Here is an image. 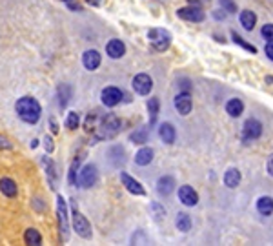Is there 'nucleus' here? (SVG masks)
I'll use <instances>...</instances> for the list:
<instances>
[{
    "label": "nucleus",
    "mask_w": 273,
    "mask_h": 246,
    "mask_svg": "<svg viewBox=\"0 0 273 246\" xmlns=\"http://www.w3.org/2000/svg\"><path fill=\"white\" fill-rule=\"evenodd\" d=\"M15 110L18 113V117L24 122H28V124H36L42 115L40 104L33 97H22V99H18L15 104Z\"/></svg>",
    "instance_id": "1"
},
{
    "label": "nucleus",
    "mask_w": 273,
    "mask_h": 246,
    "mask_svg": "<svg viewBox=\"0 0 273 246\" xmlns=\"http://www.w3.org/2000/svg\"><path fill=\"white\" fill-rule=\"evenodd\" d=\"M120 126L122 122L118 117L115 115L106 117V119L95 128V139L96 141H100V139H112V137H115L116 133L120 131Z\"/></svg>",
    "instance_id": "2"
},
{
    "label": "nucleus",
    "mask_w": 273,
    "mask_h": 246,
    "mask_svg": "<svg viewBox=\"0 0 273 246\" xmlns=\"http://www.w3.org/2000/svg\"><path fill=\"white\" fill-rule=\"evenodd\" d=\"M148 39H150V44L153 46V50L157 51H166L172 44L170 31L160 30V28H153V30L148 31Z\"/></svg>",
    "instance_id": "3"
},
{
    "label": "nucleus",
    "mask_w": 273,
    "mask_h": 246,
    "mask_svg": "<svg viewBox=\"0 0 273 246\" xmlns=\"http://www.w3.org/2000/svg\"><path fill=\"white\" fill-rule=\"evenodd\" d=\"M73 228H75V231L82 237V239H91V233H93V231H91L90 221H88L86 217L82 215L76 208L73 210Z\"/></svg>",
    "instance_id": "4"
},
{
    "label": "nucleus",
    "mask_w": 273,
    "mask_h": 246,
    "mask_svg": "<svg viewBox=\"0 0 273 246\" xmlns=\"http://www.w3.org/2000/svg\"><path fill=\"white\" fill-rule=\"evenodd\" d=\"M260 135H262V124H260L257 119H248V121L244 122V128H242V141L244 142L257 141Z\"/></svg>",
    "instance_id": "5"
},
{
    "label": "nucleus",
    "mask_w": 273,
    "mask_h": 246,
    "mask_svg": "<svg viewBox=\"0 0 273 246\" xmlns=\"http://www.w3.org/2000/svg\"><path fill=\"white\" fill-rule=\"evenodd\" d=\"M56 215H58V228L64 239H68V231H70V221H68V206L64 197H56Z\"/></svg>",
    "instance_id": "6"
},
{
    "label": "nucleus",
    "mask_w": 273,
    "mask_h": 246,
    "mask_svg": "<svg viewBox=\"0 0 273 246\" xmlns=\"http://www.w3.org/2000/svg\"><path fill=\"white\" fill-rule=\"evenodd\" d=\"M177 15L180 17L182 21H188V22H202L204 21V11L198 8V6H186V8H180L177 11Z\"/></svg>",
    "instance_id": "7"
},
{
    "label": "nucleus",
    "mask_w": 273,
    "mask_h": 246,
    "mask_svg": "<svg viewBox=\"0 0 273 246\" xmlns=\"http://www.w3.org/2000/svg\"><path fill=\"white\" fill-rule=\"evenodd\" d=\"M122 97H124V93H122L118 88H115V86L104 88V90H102V93H100L102 102H104V106H108V108H113V106L120 104Z\"/></svg>",
    "instance_id": "8"
},
{
    "label": "nucleus",
    "mask_w": 273,
    "mask_h": 246,
    "mask_svg": "<svg viewBox=\"0 0 273 246\" xmlns=\"http://www.w3.org/2000/svg\"><path fill=\"white\" fill-rule=\"evenodd\" d=\"M133 90L138 93V95H148L150 91L153 90V79L146 73H138L133 79Z\"/></svg>",
    "instance_id": "9"
},
{
    "label": "nucleus",
    "mask_w": 273,
    "mask_h": 246,
    "mask_svg": "<svg viewBox=\"0 0 273 246\" xmlns=\"http://www.w3.org/2000/svg\"><path fill=\"white\" fill-rule=\"evenodd\" d=\"M96 182V168L93 164H88L82 168L78 175V186L80 188H91Z\"/></svg>",
    "instance_id": "10"
},
{
    "label": "nucleus",
    "mask_w": 273,
    "mask_h": 246,
    "mask_svg": "<svg viewBox=\"0 0 273 246\" xmlns=\"http://www.w3.org/2000/svg\"><path fill=\"white\" fill-rule=\"evenodd\" d=\"M120 181H122V184L126 186V190L130 191V193H133V195H146L144 186L136 181V179H133L132 175H128L126 171H122L120 173Z\"/></svg>",
    "instance_id": "11"
},
{
    "label": "nucleus",
    "mask_w": 273,
    "mask_h": 246,
    "mask_svg": "<svg viewBox=\"0 0 273 246\" xmlns=\"http://www.w3.org/2000/svg\"><path fill=\"white\" fill-rule=\"evenodd\" d=\"M173 104H175V108H177V111L180 115H188V113L192 111V106H193L190 91H182V93H178V95L175 97Z\"/></svg>",
    "instance_id": "12"
},
{
    "label": "nucleus",
    "mask_w": 273,
    "mask_h": 246,
    "mask_svg": "<svg viewBox=\"0 0 273 246\" xmlns=\"http://www.w3.org/2000/svg\"><path fill=\"white\" fill-rule=\"evenodd\" d=\"M178 199H180L182 204H186V206H195L198 202V193L195 190H193L192 186H180L178 188Z\"/></svg>",
    "instance_id": "13"
},
{
    "label": "nucleus",
    "mask_w": 273,
    "mask_h": 246,
    "mask_svg": "<svg viewBox=\"0 0 273 246\" xmlns=\"http://www.w3.org/2000/svg\"><path fill=\"white\" fill-rule=\"evenodd\" d=\"M100 61H102V57L96 50H88L86 53L82 55V64L90 71H95L96 68L100 66Z\"/></svg>",
    "instance_id": "14"
},
{
    "label": "nucleus",
    "mask_w": 273,
    "mask_h": 246,
    "mask_svg": "<svg viewBox=\"0 0 273 246\" xmlns=\"http://www.w3.org/2000/svg\"><path fill=\"white\" fill-rule=\"evenodd\" d=\"M106 53L110 59H120V57H124V53H126V44L122 41H118V39H113V41L108 42Z\"/></svg>",
    "instance_id": "15"
},
{
    "label": "nucleus",
    "mask_w": 273,
    "mask_h": 246,
    "mask_svg": "<svg viewBox=\"0 0 273 246\" xmlns=\"http://www.w3.org/2000/svg\"><path fill=\"white\" fill-rule=\"evenodd\" d=\"M158 137H160L166 144H173V142H175L177 131H175V128H173L172 122H162L160 128H158Z\"/></svg>",
    "instance_id": "16"
},
{
    "label": "nucleus",
    "mask_w": 273,
    "mask_h": 246,
    "mask_svg": "<svg viewBox=\"0 0 273 246\" xmlns=\"http://www.w3.org/2000/svg\"><path fill=\"white\" fill-rule=\"evenodd\" d=\"M173 188H175V179L170 175H164L158 179L157 182V191L160 193V195H170L173 191Z\"/></svg>",
    "instance_id": "17"
},
{
    "label": "nucleus",
    "mask_w": 273,
    "mask_h": 246,
    "mask_svg": "<svg viewBox=\"0 0 273 246\" xmlns=\"http://www.w3.org/2000/svg\"><path fill=\"white\" fill-rule=\"evenodd\" d=\"M238 19H240V26L248 31H252L253 28H255V24H257V15L250 10L240 11V17H238Z\"/></svg>",
    "instance_id": "18"
},
{
    "label": "nucleus",
    "mask_w": 273,
    "mask_h": 246,
    "mask_svg": "<svg viewBox=\"0 0 273 246\" xmlns=\"http://www.w3.org/2000/svg\"><path fill=\"white\" fill-rule=\"evenodd\" d=\"M240 171L237 170V168H230V170L224 173V184L228 186V188H237L238 184H240Z\"/></svg>",
    "instance_id": "19"
},
{
    "label": "nucleus",
    "mask_w": 273,
    "mask_h": 246,
    "mask_svg": "<svg viewBox=\"0 0 273 246\" xmlns=\"http://www.w3.org/2000/svg\"><path fill=\"white\" fill-rule=\"evenodd\" d=\"M244 111V104L240 99H230L226 102V113L230 117H240Z\"/></svg>",
    "instance_id": "20"
},
{
    "label": "nucleus",
    "mask_w": 273,
    "mask_h": 246,
    "mask_svg": "<svg viewBox=\"0 0 273 246\" xmlns=\"http://www.w3.org/2000/svg\"><path fill=\"white\" fill-rule=\"evenodd\" d=\"M257 211L260 215H272L273 213V199L268 195H262L257 201Z\"/></svg>",
    "instance_id": "21"
},
{
    "label": "nucleus",
    "mask_w": 273,
    "mask_h": 246,
    "mask_svg": "<svg viewBox=\"0 0 273 246\" xmlns=\"http://www.w3.org/2000/svg\"><path fill=\"white\" fill-rule=\"evenodd\" d=\"M16 190H18V188H16V184L13 179H8V177L0 179V191H2L6 197H15Z\"/></svg>",
    "instance_id": "22"
},
{
    "label": "nucleus",
    "mask_w": 273,
    "mask_h": 246,
    "mask_svg": "<svg viewBox=\"0 0 273 246\" xmlns=\"http://www.w3.org/2000/svg\"><path fill=\"white\" fill-rule=\"evenodd\" d=\"M152 161H153V150H152V148H142V150L136 151L135 162L138 166H148Z\"/></svg>",
    "instance_id": "23"
},
{
    "label": "nucleus",
    "mask_w": 273,
    "mask_h": 246,
    "mask_svg": "<svg viewBox=\"0 0 273 246\" xmlns=\"http://www.w3.org/2000/svg\"><path fill=\"white\" fill-rule=\"evenodd\" d=\"M71 95H73V90H71L70 84L58 86V104H60V108H66Z\"/></svg>",
    "instance_id": "24"
},
{
    "label": "nucleus",
    "mask_w": 273,
    "mask_h": 246,
    "mask_svg": "<svg viewBox=\"0 0 273 246\" xmlns=\"http://www.w3.org/2000/svg\"><path fill=\"white\" fill-rule=\"evenodd\" d=\"M24 241H26V244L38 246V244H42V237H40V233H38V230H35V228H28L24 233Z\"/></svg>",
    "instance_id": "25"
},
{
    "label": "nucleus",
    "mask_w": 273,
    "mask_h": 246,
    "mask_svg": "<svg viewBox=\"0 0 273 246\" xmlns=\"http://www.w3.org/2000/svg\"><path fill=\"white\" fill-rule=\"evenodd\" d=\"M175 224H177V228L180 231H190V228H192V219H190L188 213H178L177 219H175Z\"/></svg>",
    "instance_id": "26"
},
{
    "label": "nucleus",
    "mask_w": 273,
    "mask_h": 246,
    "mask_svg": "<svg viewBox=\"0 0 273 246\" xmlns=\"http://www.w3.org/2000/svg\"><path fill=\"white\" fill-rule=\"evenodd\" d=\"M158 106H160L158 99H150V102H148V110H150V122H152V124H153L155 121H157Z\"/></svg>",
    "instance_id": "27"
},
{
    "label": "nucleus",
    "mask_w": 273,
    "mask_h": 246,
    "mask_svg": "<svg viewBox=\"0 0 273 246\" xmlns=\"http://www.w3.org/2000/svg\"><path fill=\"white\" fill-rule=\"evenodd\" d=\"M232 39H233V42H235V44L242 46L244 50H248L250 53H257V48H255V46H252V44H248V42L244 41V39H242V37H240V35H237L235 31H233V33H232Z\"/></svg>",
    "instance_id": "28"
},
{
    "label": "nucleus",
    "mask_w": 273,
    "mask_h": 246,
    "mask_svg": "<svg viewBox=\"0 0 273 246\" xmlns=\"http://www.w3.org/2000/svg\"><path fill=\"white\" fill-rule=\"evenodd\" d=\"M132 142H135V144H144V142H148V131L146 128H142V130L135 131V133H132Z\"/></svg>",
    "instance_id": "29"
},
{
    "label": "nucleus",
    "mask_w": 273,
    "mask_h": 246,
    "mask_svg": "<svg viewBox=\"0 0 273 246\" xmlns=\"http://www.w3.org/2000/svg\"><path fill=\"white\" fill-rule=\"evenodd\" d=\"M78 122H80L78 113L70 111V113H68V119H66V128H68V130H76V128H78Z\"/></svg>",
    "instance_id": "30"
},
{
    "label": "nucleus",
    "mask_w": 273,
    "mask_h": 246,
    "mask_svg": "<svg viewBox=\"0 0 273 246\" xmlns=\"http://www.w3.org/2000/svg\"><path fill=\"white\" fill-rule=\"evenodd\" d=\"M260 35L266 42H273V24H266L262 26V31H260Z\"/></svg>",
    "instance_id": "31"
},
{
    "label": "nucleus",
    "mask_w": 273,
    "mask_h": 246,
    "mask_svg": "<svg viewBox=\"0 0 273 246\" xmlns=\"http://www.w3.org/2000/svg\"><path fill=\"white\" fill-rule=\"evenodd\" d=\"M78 161H80V159H76V161L73 162V166H71V171H70V182H71V184H75V182H76V168H78Z\"/></svg>",
    "instance_id": "32"
},
{
    "label": "nucleus",
    "mask_w": 273,
    "mask_h": 246,
    "mask_svg": "<svg viewBox=\"0 0 273 246\" xmlns=\"http://www.w3.org/2000/svg\"><path fill=\"white\" fill-rule=\"evenodd\" d=\"M220 6H222V11H235L237 8H235V4H233V0H220Z\"/></svg>",
    "instance_id": "33"
},
{
    "label": "nucleus",
    "mask_w": 273,
    "mask_h": 246,
    "mask_svg": "<svg viewBox=\"0 0 273 246\" xmlns=\"http://www.w3.org/2000/svg\"><path fill=\"white\" fill-rule=\"evenodd\" d=\"M11 148V142L6 139L4 135H0V150H10Z\"/></svg>",
    "instance_id": "34"
},
{
    "label": "nucleus",
    "mask_w": 273,
    "mask_h": 246,
    "mask_svg": "<svg viewBox=\"0 0 273 246\" xmlns=\"http://www.w3.org/2000/svg\"><path fill=\"white\" fill-rule=\"evenodd\" d=\"M264 51H266V57H268L270 61H273V42H268L266 48H264Z\"/></svg>",
    "instance_id": "35"
},
{
    "label": "nucleus",
    "mask_w": 273,
    "mask_h": 246,
    "mask_svg": "<svg viewBox=\"0 0 273 246\" xmlns=\"http://www.w3.org/2000/svg\"><path fill=\"white\" fill-rule=\"evenodd\" d=\"M68 6H70V10H73V11H82V6L80 4H75V2H68Z\"/></svg>",
    "instance_id": "36"
},
{
    "label": "nucleus",
    "mask_w": 273,
    "mask_h": 246,
    "mask_svg": "<svg viewBox=\"0 0 273 246\" xmlns=\"http://www.w3.org/2000/svg\"><path fill=\"white\" fill-rule=\"evenodd\" d=\"M46 150H48V151H53V141H51V139H50V137H46Z\"/></svg>",
    "instance_id": "37"
},
{
    "label": "nucleus",
    "mask_w": 273,
    "mask_h": 246,
    "mask_svg": "<svg viewBox=\"0 0 273 246\" xmlns=\"http://www.w3.org/2000/svg\"><path fill=\"white\" fill-rule=\"evenodd\" d=\"M268 173L273 177V155L270 157V161H268Z\"/></svg>",
    "instance_id": "38"
},
{
    "label": "nucleus",
    "mask_w": 273,
    "mask_h": 246,
    "mask_svg": "<svg viewBox=\"0 0 273 246\" xmlns=\"http://www.w3.org/2000/svg\"><path fill=\"white\" fill-rule=\"evenodd\" d=\"M180 88L184 91H190V82H188V81H180Z\"/></svg>",
    "instance_id": "39"
},
{
    "label": "nucleus",
    "mask_w": 273,
    "mask_h": 246,
    "mask_svg": "<svg viewBox=\"0 0 273 246\" xmlns=\"http://www.w3.org/2000/svg\"><path fill=\"white\" fill-rule=\"evenodd\" d=\"M51 131H53V133H56V131H58V126H56L55 121H51Z\"/></svg>",
    "instance_id": "40"
},
{
    "label": "nucleus",
    "mask_w": 273,
    "mask_h": 246,
    "mask_svg": "<svg viewBox=\"0 0 273 246\" xmlns=\"http://www.w3.org/2000/svg\"><path fill=\"white\" fill-rule=\"evenodd\" d=\"M84 2H88L90 6H98V4H100V0H84Z\"/></svg>",
    "instance_id": "41"
},
{
    "label": "nucleus",
    "mask_w": 273,
    "mask_h": 246,
    "mask_svg": "<svg viewBox=\"0 0 273 246\" xmlns=\"http://www.w3.org/2000/svg\"><path fill=\"white\" fill-rule=\"evenodd\" d=\"M64 2H70V0H64Z\"/></svg>",
    "instance_id": "42"
}]
</instances>
